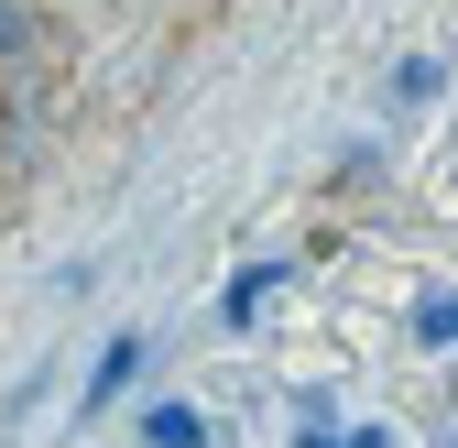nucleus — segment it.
I'll return each mask as SVG.
<instances>
[{
  "instance_id": "f257e3e1",
  "label": "nucleus",
  "mask_w": 458,
  "mask_h": 448,
  "mask_svg": "<svg viewBox=\"0 0 458 448\" xmlns=\"http://www.w3.org/2000/svg\"><path fill=\"white\" fill-rule=\"evenodd\" d=\"M142 328H109V340H98V361H88V394H77V416H109V405H121L131 394V372H142Z\"/></svg>"
},
{
  "instance_id": "f03ea898",
  "label": "nucleus",
  "mask_w": 458,
  "mask_h": 448,
  "mask_svg": "<svg viewBox=\"0 0 458 448\" xmlns=\"http://www.w3.org/2000/svg\"><path fill=\"white\" fill-rule=\"evenodd\" d=\"M142 448H208V416L164 394V405H142Z\"/></svg>"
},
{
  "instance_id": "7ed1b4c3",
  "label": "nucleus",
  "mask_w": 458,
  "mask_h": 448,
  "mask_svg": "<svg viewBox=\"0 0 458 448\" xmlns=\"http://www.w3.org/2000/svg\"><path fill=\"white\" fill-rule=\"evenodd\" d=\"M273 296H284V263H262V273H229V296H218V317H229V328H251V317H262Z\"/></svg>"
},
{
  "instance_id": "20e7f679",
  "label": "nucleus",
  "mask_w": 458,
  "mask_h": 448,
  "mask_svg": "<svg viewBox=\"0 0 458 448\" xmlns=\"http://www.w3.org/2000/svg\"><path fill=\"white\" fill-rule=\"evenodd\" d=\"M415 340H426V350H458V285L415 296Z\"/></svg>"
},
{
  "instance_id": "39448f33",
  "label": "nucleus",
  "mask_w": 458,
  "mask_h": 448,
  "mask_svg": "<svg viewBox=\"0 0 458 448\" xmlns=\"http://www.w3.org/2000/svg\"><path fill=\"white\" fill-rule=\"evenodd\" d=\"M447 88V66H437V55H404V66H393V109H426Z\"/></svg>"
},
{
  "instance_id": "423d86ee",
  "label": "nucleus",
  "mask_w": 458,
  "mask_h": 448,
  "mask_svg": "<svg viewBox=\"0 0 458 448\" xmlns=\"http://www.w3.org/2000/svg\"><path fill=\"white\" fill-rule=\"evenodd\" d=\"M22 55H33V12H22V0H0V66H22Z\"/></svg>"
},
{
  "instance_id": "0eeeda50",
  "label": "nucleus",
  "mask_w": 458,
  "mask_h": 448,
  "mask_svg": "<svg viewBox=\"0 0 458 448\" xmlns=\"http://www.w3.org/2000/svg\"><path fill=\"white\" fill-rule=\"evenodd\" d=\"M295 448H393L382 426H360V437H295Z\"/></svg>"
}]
</instances>
